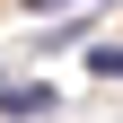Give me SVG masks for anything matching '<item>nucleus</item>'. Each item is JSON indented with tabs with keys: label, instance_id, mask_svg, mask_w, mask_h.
I'll return each instance as SVG.
<instances>
[{
	"label": "nucleus",
	"instance_id": "f257e3e1",
	"mask_svg": "<svg viewBox=\"0 0 123 123\" xmlns=\"http://www.w3.org/2000/svg\"><path fill=\"white\" fill-rule=\"evenodd\" d=\"M0 114H9V123H35V114H53V88H9V79H0Z\"/></svg>",
	"mask_w": 123,
	"mask_h": 123
},
{
	"label": "nucleus",
	"instance_id": "f03ea898",
	"mask_svg": "<svg viewBox=\"0 0 123 123\" xmlns=\"http://www.w3.org/2000/svg\"><path fill=\"white\" fill-rule=\"evenodd\" d=\"M79 70H88V79H123V44H88Z\"/></svg>",
	"mask_w": 123,
	"mask_h": 123
},
{
	"label": "nucleus",
	"instance_id": "7ed1b4c3",
	"mask_svg": "<svg viewBox=\"0 0 123 123\" xmlns=\"http://www.w3.org/2000/svg\"><path fill=\"white\" fill-rule=\"evenodd\" d=\"M18 9H88V0H18Z\"/></svg>",
	"mask_w": 123,
	"mask_h": 123
}]
</instances>
